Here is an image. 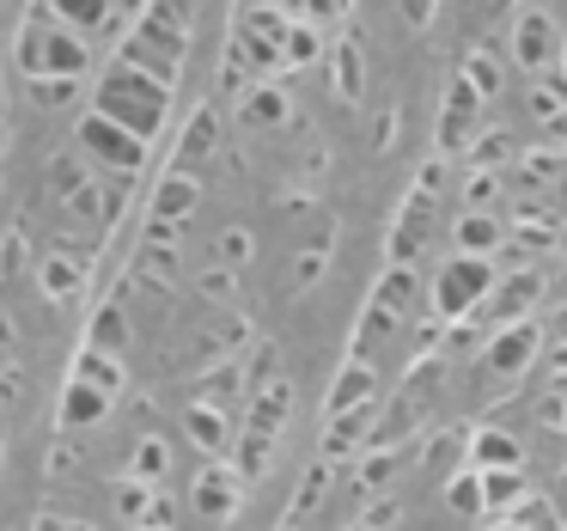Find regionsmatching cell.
<instances>
[{
  "mask_svg": "<svg viewBox=\"0 0 567 531\" xmlns=\"http://www.w3.org/2000/svg\"><path fill=\"white\" fill-rule=\"evenodd\" d=\"M494 275H501V269H494V257H464V251H457V257L433 275V318H440V324H464L470 312L488 299Z\"/></svg>",
  "mask_w": 567,
  "mask_h": 531,
  "instance_id": "6da1fadb",
  "label": "cell"
},
{
  "mask_svg": "<svg viewBox=\"0 0 567 531\" xmlns=\"http://www.w3.org/2000/svg\"><path fill=\"white\" fill-rule=\"evenodd\" d=\"M543 269L537 263H525V269H501L488 287V299H482L470 318H482L488 330H501V324H518V318H537V299H543Z\"/></svg>",
  "mask_w": 567,
  "mask_h": 531,
  "instance_id": "7a4b0ae2",
  "label": "cell"
},
{
  "mask_svg": "<svg viewBox=\"0 0 567 531\" xmlns=\"http://www.w3.org/2000/svg\"><path fill=\"white\" fill-rule=\"evenodd\" d=\"M543 348H549V330H543L537 318H518V324H501V330H488L482 367H488L494 379H525V372L543 360Z\"/></svg>",
  "mask_w": 567,
  "mask_h": 531,
  "instance_id": "3957f363",
  "label": "cell"
},
{
  "mask_svg": "<svg viewBox=\"0 0 567 531\" xmlns=\"http://www.w3.org/2000/svg\"><path fill=\"white\" fill-rule=\"evenodd\" d=\"M513 55L525 74H549L555 62H561V25H555L543 7H530V13H518L513 25Z\"/></svg>",
  "mask_w": 567,
  "mask_h": 531,
  "instance_id": "277c9868",
  "label": "cell"
},
{
  "mask_svg": "<svg viewBox=\"0 0 567 531\" xmlns=\"http://www.w3.org/2000/svg\"><path fill=\"white\" fill-rule=\"evenodd\" d=\"M482 129H488V123H482V99L464 86V80H452V92H445V116H440V135H433V141H440V153H470V141H476Z\"/></svg>",
  "mask_w": 567,
  "mask_h": 531,
  "instance_id": "5b68a950",
  "label": "cell"
},
{
  "mask_svg": "<svg viewBox=\"0 0 567 531\" xmlns=\"http://www.w3.org/2000/svg\"><path fill=\"white\" fill-rule=\"evenodd\" d=\"M464 464L470 470H525V446H518L506 428H470Z\"/></svg>",
  "mask_w": 567,
  "mask_h": 531,
  "instance_id": "8992f818",
  "label": "cell"
},
{
  "mask_svg": "<svg viewBox=\"0 0 567 531\" xmlns=\"http://www.w3.org/2000/svg\"><path fill=\"white\" fill-rule=\"evenodd\" d=\"M506 245H513V257H543V251L561 245V221L549 208H518L506 221Z\"/></svg>",
  "mask_w": 567,
  "mask_h": 531,
  "instance_id": "52a82bcc",
  "label": "cell"
},
{
  "mask_svg": "<svg viewBox=\"0 0 567 531\" xmlns=\"http://www.w3.org/2000/svg\"><path fill=\"white\" fill-rule=\"evenodd\" d=\"M457 251H464V257H501L506 221L501 214H464V221H457Z\"/></svg>",
  "mask_w": 567,
  "mask_h": 531,
  "instance_id": "ba28073f",
  "label": "cell"
},
{
  "mask_svg": "<svg viewBox=\"0 0 567 531\" xmlns=\"http://www.w3.org/2000/svg\"><path fill=\"white\" fill-rule=\"evenodd\" d=\"M476 477H482V513H488V519L513 513V507L530 494L525 470H476Z\"/></svg>",
  "mask_w": 567,
  "mask_h": 531,
  "instance_id": "9c48e42d",
  "label": "cell"
},
{
  "mask_svg": "<svg viewBox=\"0 0 567 531\" xmlns=\"http://www.w3.org/2000/svg\"><path fill=\"white\" fill-rule=\"evenodd\" d=\"M367 397H372V367L354 360V367H342V379H336V391H330V416H348V409H360Z\"/></svg>",
  "mask_w": 567,
  "mask_h": 531,
  "instance_id": "30bf717a",
  "label": "cell"
},
{
  "mask_svg": "<svg viewBox=\"0 0 567 531\" xmlns=\"http://www.w3.org/2000/svg\"><path fill=\"white\" fill-rule=\"evenodd\" d=\"M501 519H506L513 531H567V525H561V513H555V501H549V494H525V501H518L513 513H501Z\"/></svg>",
  "mask_w": 567,
  "mask_h": 531,
  "instance_id": "8fae6325",
  "label": "cell"
},
{
  "mask_svg": "<svg viewBox=\"0 0 567 531\" xmlns=\"http://www.w3.org/2000/svg\"><path fill=\"white\" fill-rule=\"evenodd\" d=\"M555 111H567V74L561 68H549V74H537L530 80V116H555Z\"/></svg>",
  "mask_w": 567,
  "mask_h": 531,
  "instance_id": "7c38bea8",
  "label": "cell"
},
{
  "mask_svg": "<svg viewBox=\"0 0 567 531\" xmlns=\"http://www.w3.org/2000/svg\"><path fill=\"white\" fill-rule=\"evenodd\" d=\"M457 80H464V86L476 92L482 104H488L494 92H501V62H494L488 50H476V55H470V62H464V74H457Z\"/></svg>",
  "mask_w": 567,
  "mask_h": 531,
  "instance_id": "4fadbf2b",
  "label": "cell"
},
{
  "mask_svg": "<svg viewBox=\"0 0 567 531\" xmlns=\"http://www.w3.org/2000/svg\"><path fill=\"white\" fill-rule=\"evenodd\" d=\"M445 507H452V513H482V477L476 470H452V482H445Z\"/></svg>",
  "mask_w": 567,
  "mask_h": 531,
  "instance_id": "5bb4252c",
  "label": "cell"
},
{
  "mask_svg": "<svg viewBox=\"0 0 567 531\" xmlns=\"http://www.w3.org/2000/svg\"><path fill=\"white\" fill-rule=\"evenodd\" d=\"M470 153H476V172H501V165L513 160V135H501V129L488 135V129H482V135L470 141Z\"/></svg>",
  "mask_w": 567,
  "mask_h": 531,
  "instance_id": "9a60e30c",
  "label": "cell"
},
{
  "mask_svg": "<svg viewBox=\"0 0 567 531\" xmlns=\"http://www.w3.org/2000/svg\"><path fill=\"white\" fill-rule=\"evenodd\" d=\"M464 440H470L464 428H445L440 440L427 446V458H433V464H440V470H464Z\"/></svg>",
  "mask_w": 567,
  "mask_h": 531,
  "instance_id": "2e32d148",
  "label": "cell"
},
{
  "mask_svg": "<svg viewBox=\"0 0 567 531\" xmlns=\"http://www.w3.org/2000/svg\"><path fill=\"white\" fill-rule=\"evenodd\" d=\"M494 208H501V177L476 172L470 177V214H494Z\"/></svg>",
  "mask_w": 567,
  "mask_h": 531,
  "instance_id": "e0dca14e",
  "label": "cell"
},
{
  "mask_svg": "<svg viewBox=\"0 0 567 531\" xmlns=\"http://www.w3.org/2000/svg\"><path fill=\"white\" fill-rule=\"evenodd\" d=\"M549 177H561V153H555V147H530L525 153V184H549Z\"/></svg>",
  "mask_w": 567,
  "mask_h": 531,
  "instance_id": "ac0fdd59",
  "label": "cell"
},
{
  "mask_svg": "<svg viewBox=\"0 0 567 531\" xmlns=\"http://www.w3.org/2000/svg\"><path fill=\"white\" fill-rule=\"evenodd\" d=\"M336 86H342V99H360V55L354 50L336 55Z\"/></svg>",
  "mask_w": 567,
  "mask_h": 531,
  "instance_id": "d6986e66",
  "label": "cell"
},
{
  "mask_svg": "<svg viewBox=\"0 0 567 531\" xmlns=\"http://www.w3.org/2000/svg\"><path fill=\"white\" fill-rule=\"evenodd\" d=\"M86 135H92V141H99V147H104V153H111V160H123V165H135V160H141V147H135V141H116V135H104V129H99V123H92V129H86Z\"/></svg>",
  "mask_w": 567,
  "mask_h": 531,
  "instance_id": "ffe728a7",
  "label": "cell"
},
{
  "mask_svg": "<svg viewBox=\"0 0 567 531\" xmlns=\"http://www.w3.org/2000/svg\"><path fill=\"white\" fill-rule=\"evenodd\" d=\"M543 428L567 433V391H549V397H543Z\"/></svg>",
  "mask_w": 567,
  "mask_h": 531,
  "instance_id": "44dd1931",
  "label": "cell"
},
{
  "mask_svg": "<svg viewBox=\"0 0 567 531\" xmlns=\"http://www.w3.org/2000/svg\"><path fill=\"white\" fill-rule=\"evenodd\" d=\"M543 147H555V153H567V111H555V116H543Z\"/></svg>",
  "mask_w": 567,
  "mask_h": 531,
  "instance_id": "7402d4cb",
  "label": "cell"
},
{
  "mask_svg": "<svg viewBox=\"0 0 567 531\" xmlns=\"http://www.w3.org/2000/svg\"><path fill=\"white\" fill-rule=\"evenodd\" d=\"M281 111H287V104H281V92H257V99H250V116H257V123H275Z\"/></svg>",
  "mask_w": 567,
  "mask_h": 531,
  "instance_id": "603a6c76",
  "label": "cell"
},
{
  "mask_svg": "<svg viewBox=\"0 0 567 531\" xmlns=\"http://www.w3.org/2000/svg\"><path fill=\"white\" fill-rule=\"evenodd\" d=\"M384 477H391V452H372L367 464H360V482H367V489H379Z\"/></svg>",
  "mask_w": 567,
  "mask_h": 531,
  "instance_id": "cb8c5ba5",
  "label": "cell"
},
{
  "mask_svg": "<svg viewBox=\"0 0 567 531\" xmlns=\"http://www.w3.org/2000/svg\"><path fill=\"white\" fill-rule=\"evenodd\" d=\"M311 19H318V25H336V19H348V0H311Z\"/></svg>",
  "mask_w": 567,
  "mask_h": 531,
  "instance_id": "d4e9b609",
  "label": "cell"
},
{
  "mask_svg": "<svg viewBox=\"0 0 567 531\" xmlns=\"http://www.w3.org/2000/svg\"><path fill=\"white\" fill-rule=\"evenodd\" d=\"M159 208H165V214H172V208H189V184H177V190H172V184H165V196H159Z\"/></svg>",
  "mask_w": 567,
  "mask_h": 531,
  "instance_id": "484cf974",
  "label": "cell"
},
{
  "mask_svg": "<svg viewBox=\"0 0 567 531\" xmlns=\"http://www.w3.org/2000/svg\"><path fill=\"white\" fill-rule=\"evenodd\" d=\"M549 391H567V348H555V372H549Z\"/></svg>",
  "mask_w": 567,
  "mask_h": 531,
  "instance_id": "4316f807",
  "label": "cell"
},
{
  "mask_svg": "<svg viewBox=\"0 0 567 531\" xmlns=\"http://www.w3.org/2000/svg\"><path fill=\"white\" fill-rule=\"evenodd\" d=\"M555 336H561V348H567V306H561V318H555Z\"/></svg>",
  "mask_w": 567,
  "mask_h": 531,
  "instance_id": "83f0119b",
  "label": "cell"
},
{
  "mask_svg": "<svg viewBox=\"0 0 567 531\" xmlns=\"http://www.w3.org/2000/svg\"><path fill=\"white\" fill-rule=\"evenodd\" d=\"M530 7H543V0H518V13H530Z\"/></svg>",
  "mask_w": 567,
  "mask_h": 531,
  "instance_id": "f1b7e54d",
  "label": "cell"
},
{
  "mask_svg": "<svg viewBox=\"0 0 567 531\" xmlns=\"http://www.w3.org/2000/svg\"><path fill=\"white\" fill-rule=\"evenodd\" d=\"M488 531H513V525H506V519H494V525H488Z\"/></svg>",
  "mask_w": 567,
  "mask_h": 531,
  "instance_id": "f546056e",
  "label": "cell"
},
{
  "mask_svg": "<svg viewBox=\"0 0 567 531\" xmlns=\"http://www.w3.org/2000/svg\"><path fill=\"white\" fill-rule=\"evenodd\" d=\"M555 68H561V74H567V43H561V62H555Z\"/></svg>",
  "mask_w": 567,
  "mask_h": 531,
  "instance_id": "4dcf8cb0",
  "label": "cell"
},
{
  "mask_svg": "<svg viewBox=\"0 0 567 531\" xmlns=\"http://www.w3.org/2000/svg\"><path fill=\"white\" fill-rule=\"evenodd\" d=\"M561 287H567V269H561Z\"/></svg>",
  "mask_w": 567,
  "mask_h": 531,
  "instance_id": "1f68e13d",
  "label": "cell"
},
{
  "mask_svg": "<svg viewBox=\"0 0 567 531\" xmlns=\"http://www.w3.org/2000/svg\"><path fill=\"white\" fill-rule=\"evenodd\" d=\"M561 43H567V25H561Z\"/></svg>",
  "mask_w": 567,
  "mask_h": 531,
  "instance_id": "d6a6232c",
  "label": "cell"
}]
</instances>
